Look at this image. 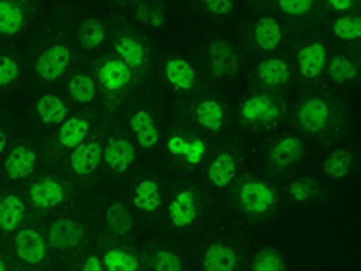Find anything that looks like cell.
Segmentation results:
<instances>
[{"instance_id":"16","label":"cell","mask_w":361,"mask_h":271,"mask_svg":"<svg viewBox=\"0 0 361 271\" xmlns=\"http://www.w3.org/2000/svg\"><path fill=\"white\" fill-rule=\"evenodd\" d=\"M130 128L134 132L135 140L143 148H154L159 143V128L156 127L154 116L147 109L135 111L130 118Z\"/></svg>"},{"instance_id":"39","label":"cell","mask_w":361,"mask_h":271,"mask_svg":"<svg viewBox=\"0 0 361 271\" xmlns=\"http://www.w3.org/2000/svg\"><path fill=\"white\" fill-rule=\"evenodd\" d=\"M333 33L340 40H357L361 37L360 17H340L334 20Z\"/></svg>"},{"instance_id":"32","label":"cell","mask_w":361,"mask_h":271,"mask_svg":"<svg viewBox=\"0 0 361 271\" xmlns=\"http://www.w3.org/2000/svg\"><path fill=\"white\" fill-rule=\"evenodd\" d=\"M166 150L173 156H183L190 164H199L206 152V145L202 140L188 141L180 136H172L166 143Z\"/></svg>"},{"instance_id":"7","label":"cell","mask_w":361,"mask_h":271,"mask_svg":"<svg viewBox=\"0 0 361 271\" xmlns=\"http://www.w3.org/2000/svg\"><path fill=\"white\" fill-rule=\"evenodd\" d=\"M27 205L18 193H0V237H13L24 226Z\"/></svg>"},{"instance_id":"18","label":"cell","mask_w":361,"mask_h":271,"mask_svg":"<svg viewBox=\"0 0 361 271\" xmlns=\"http://www.w3.org/2000/svg\"><path fill=\"white\" fill-rule=\"evenodd\" d=\"M105 224L114 237H128L134 230V215L125 203L116 201L105 210Z\"/></svg>"},{"instance_id":"41","label":"cell","mask_w":361,"mask_h":271,"mask_svg":"<svg viewBox=\"0 0 361 271\" xmlns=\"http://www.w3.org/2000/svg\"><path fill=\"white\" fill-rule=\"evenodd\" d=\"M20 76V67L15 58L0 54V87L11 85Z\"/></svg>"},{"instance_id":"6","label":"cell","mask_w":361,"mask_h":271,"mask_svg":"<svg viewBox=\"0 0 361 271\" xmlns=\"http://www.w3.org/2000/svg\"><path fill=\"white\" fill-rule=\"evenodd\" d=\"M238 266H240V255L237 248L226 241H212L202 250V271H237Z\"/></svg>"},{"instance_id":"47","label":"cell","mask_w":361,"mask_h":271,"mask_svg":"<svg viewBox=\"0 0 361 271\" xmlns=\"http://www.w3.org/2000/svg\"><path fill=\"white\" fill-rule=\"evenodd\" d=\"M6 147H8V134L0 128V156L6 150Z\"/></svg>"},{"instance_id":"46","label":"cell","mask_w":361,"mask_h":271,"mask_svg":"<svg viewBox=\"0 0 361 271\" xmlns=\"http://www.w3.org/2000/svg\"><path fill=\"white\" fill-rule=\"evenodd\" d=\"M0 271H13V263L11 257H9V251L2 250V248H0Z\"/></svg>"},{"instance_id":"2","label":"cell","mask_w":361,"mask_h":271,"mask_svg":"<svg viewBox=\"0 0 361 271\" xmlns=\"http://www.w3.org/2000/svg\"><path fill=\"white\" fill-rule=\"evenodd\" d=\"M87 239H89L87 224L80 217H73V215L53 219L45 230V241H47L49 251L62 257L82 251Z\"/></svg>"},{"instance_id":"20","label":"cell","mask_w":361,"mask_h":271,"mask_svg":"<svg viewBox=\"0 0 361 271\" xmlns=\"http://www.w3.org/2000/svg\"><path fill=\"white\" fill-rule=\"evenodd\" d=\"M27 9L22 2H0V35L15 37L24 29Z\"/></svg>"},{"instance_id":"1","label":"cell","mask_w":361,"mask_h":271,"mask_svg":"<svg viewBox=\"0 0 361 271\" xmlns=\"http://www.w3.org/2000/svg\"><path fill=\"white\" fill-rule=\"evenodd\" d=\"M49 246L45 241V231L38 226H22L11 237V263L15 267L42 270L49 260Z\"/></svg>"},{"instance_id":"44","label":"cell","mask_w":361,"mask_h":271,"mask_svg":"<svg viewBox=\"0 0 361 271\" xmlns=\"http://www.w3.org/2000/svg\"><path fill=\"white\" fill-rule=\"evenodd\" d=\"M233 8L235 4L230 2V0H208V2H206V9H208L209 13H214V15H219V17L231 13Z\"/></svg>"},{"instance_id":"33","label":"cell","mask_w":361,"mask_h":271,"mask_svg":"<svg viewBox=\"0 0 361 271\" xmlns=\"http://www.w3.org/2000/svg\"><path fill=\"white\" fill-rule=\"evenodd\" d=\"M250 271H288L286 259L276 248H262L253 255L250 263Z\"/></svg>"},{"instance_id":"40","label":"cell","mask_w":361,"mask_h":271,"mask_svg":"<svg viewBox=\"0 0 361 271\" xmlns=\"http://www.w3.org/2000/svg\"><path fill=\"white\" fill-rule=\"evenodd\" d=\"M135 18L143 24L152 25V28H161L166 20L163 8L157 4H140L135 9Z\"/></svg>"},{"instance_id":"23","label":"cell","mask_w":361,"mask_h":271,"mask_svg":"<svg viewBox=\"0 0 361 271\" xmlns=\"http://www.w3.org/2000/svg\"><path fill=\"white\" fill-rule=\"evenodd\" d=\"M143 264L148 271H185L180 255L169 248H154L145 253V257H141V266Z\"/></svg>"},{"instance_id":"28","label":"cell","mask_w":361,"mask_h":271,"mask_svg":"<svg viewBox=\"0 0 361 271\" xmlns=\"http://www.w3.org/2000/svg\"><path fill=\"white\" fill-rule=\"evenodd\" d=\"M116 53L119 54L121 62L128 67V69H140L143 67L145 60H147V51H145V45L141 44L137 38L134 37H119L114 44Z\"/></svg>"},{"instance_id":"3","label":"cell","mask_w":361,"mask_h":271,"mask_svg":"<svg viewBox=\"0 0 361 271\" xmlns=\"http://www.w3.org/2000/svg\"><path fill=\"white\" fill-rule=\"evenodd\" d=\"M238 205L250 217H264L276 206V192L260 179H247L238 190Z\"/></svg>"},{"instance_id":"29","label":"cell","mask_w":361,"mask_h":271,"mask_svg":"<svg viewBox=\"0 0 361 271\" xmlns=\"http://www.w3.org/2000/svg\"><path fill=\"white\" fill-rule=\"evenodd\" d=\"M257 74H259L260 82L264 85L276 87L288 83L291 78V69H289V64L282 58H269V60H264L257 67Z\"/></svg>"},{"instance_id":"12","label":"cell","mask_w":361,"mask_h":271,"mask_svg":"<svg viewBox=\"0 0 361 271\" xmlns=\"http://www.w3.org/2000/svg\"><path fill=\"white\" fill-rule=\"evenodd\" d=\"M99 259L105 271H141V257L137 251L123 244L103 246Z\"/></svg>"},{"instance_id":"5","label":"cell","mask_w":361,"mask_h":271,"mask_svg":"<svg viewBox=\"0 0 361 271\" xmlns=\"http://www.w3.org/2000/svg\"><path fill=\"white\" fill-rule=\"evenodd\" d=\"M69 190L62 181L53 176H44L29 186V203L35 210H53L67 201Z\"/></svg>"},{"instance_id":"17","label":"cell","mask_w":361,"mask_h":271,"mask_svg":"<svg viewBox=\"0 0 361 271\" xmlns=\"http://www.w3.org/2000/svg\"><path fill=\"white\" fill-rule=\"evenodd\" d=\"M240 114L251 124H266L279 116V107L267 95H255L243 103Z\"/></svg>"},{"instance_id":"30","label":"cell","mask_w":361,"mask_h":271,"mask_svg":"<svg viewBox=\"0 0 361 271\" xmlns=\"http://www.w3.org/2000/svg\"><path fill=\"white\" fill-rule=\"evenodd\" d=\"M37 114L44 125H62L66 121L67 107L56 95H44L37 102Z\"/></svg>"},{"instance_id":"45","label":"cell","mask_w":361,"mask_h":271,"mask_svg":"<svg viewBox=\"0 0 361 271\" xmlns=\"http://www.w3.org/2000/svg\"><path fill=\"white\" fill-rule=\"evenodd\" d=\"M327 4L333 11L341 13V11H349V9H353L354 2L353 0H329Z\"/></svg>"},{"instance_id":"42","label":"cell","mask_w":361,"mask_h":271,"mask_svg":"<svg viewBox=\"0 0 361 271\" xmlns=\"http://www.w3.org/2000/svg\"><path fill=\"white\" fill-rule=\"evenodd\" d=\"M312 0H280L279 9L282 13H288L293 17H300V15H305L312 9Z\"/></svg>"},{"instance_id":"31","label":"cell","mask_w":361,"mask_h":271,"mask_svg":"<svg viewBox=\"0 0 361 271\" xmlns=\"http://www.w3.org/2000/svg\"><path fill=\"white\" fill-rule=\"evenodd\" d=\"M195 121L209 132H219L224 125V109L215 100H204L195 107Z\"/></svg>"},{"instance_id":"11","label":"cell","mask_w":361,"mask_h":271,"mask_svg":"<svg viewBox=\"0 0 361 271\" xmlns=\"http://www.w3.org/2000/svg\"><path fill=\"white\" fill-rule=\"evenodd\" d=\"M103 161L107 163L111 170L118 174L127 172L135 161V148L127 138L112 136L109 138L107 145L103 147Z\"/></svg>"},{"instance_id":"13","label":"cell","mask_w":361,"mask_h":271,"mask_svg":"<svg viewBox=\"0 0 361 271\" xmlns=\"http://www.w3.org/2000/svg\"><path fill=\"white\" fill-rule=\"evenodd\" d=\"M329 118H331V109H329V103L322 98L307 100L298 109L300 127L311 134L324 131L329 124Z\"/></svg>"},{"instance_id":"19","label":"cell","mask_w":361,"mask_h":271,"mask_svg":"<svg viewBox=\"0 0 361 271\" xmlns=\"http://www.w3.org/2000/svg\"><path fill=\"white\" fill-rule=\"evenodd\" d=\"M296 58H298V67L302 76L316 78L324 71L325 60H327V51H325V45H322L320 42H314V44L302 47L298 54H296Z\"/></svg>"},{"instance_id":"26","label":"cell","mask_w":361,"mask_h":271,"mask_svg":"<svg viewBox=\"0 0 361 271\" xmlns=\"http://www.w3.org/2000/svg\"><path fill=\"white\" fill-rule=\"evenodd\" d=\"M253 37L257 45L264 51H275L280 45L283 37L282 25L273 17H262L255 24Z\"/></svg>"},{"instance_id":"38","label":"cell","mask_w":361,"mask_h":271,"mask_svg":"<svg viewBox=\"0 0 361 271\" xmlns=\"http://www.w3.org/2000/svg\"><path fill=\"white\" fill-rule=\"evenodd\" d=\"M320 190V185H318V181L312 179V177L304 176V177H298L295 179L289 185L288 192L296 203H307L309 199H312L318 193Z\"/></svg>"},{"instance_id":"10","label":"cell","mask_w":361,"mask_h":271,"mask_svg":"<svg viewBox=\"0 0 361 271\" xmlns=\"http://www.w3.org/2000/svg\"><path fill=\"white\" fill-rule=\"evenodd\" d=\"M37 152L27 145L20 143L17 147H13L4 161L6 176L11 181L27 179L37 169Z\"/></svg>"},{"instance_id":"24","label":"cell","mask_w":361,"mask_h":271,"mask_svg":"<svg viewBox=\"0 0 361 271\" xmlns=\"http://www.w3.org/2000/svg\"><path fill=\"white\" fill-rule=\"evenodd\" d=\"M305 152V147L300 138L296 136H286L275 147L271 148L269 159L276 164V167H289V164L296 163L302 159Z\"/></svg>"},{"instance_id":"34","label":"cell","mask_w":361,"mask_h":271,"mask_svg":"<svg viewBox=\"0 0 361 271\" xmlns=\"http://www.w3.org/2000/svg\"><path fill=\"white\" fill-rule=\"evenodd\" d=\"M105 40V25L98 18H87L78 28V42L83 49L92 51Z\"/></svg>"},{"instance_id":"25","label":"cell","mask_w":361,"mask_h":271,"mask_svg":"<svg viewBox=\"0 0 361 271\" xmlns=\"http://www.w3.org/2000/svg\"><path fill=\"white\" fill-rule=\"evenodd\" d=\"M237 176V161L230 152H222L208 167V179L215 188H226Z\"/></svg>"},{"instance_id":"22","label":"cell","mask_w":361,"mask_h":271,"mask_svg":"<svg viewBox=\"0 0 361 271\" xmlns=\"http://www.w3.org/2000/svg\"><path fill=\"white\" fill-rule=\"evenodd\" d=\"M98 80L107 90H119L132 82V71L121 60H107L99 66Z\"/></svg>"},{"instance_id":"8","label":"cell","mask_w":361,"mask_h":271,"mask_svg":"<svg viewBox=\"0 0 361 271\" xmlns=\"http://www.w3.org/2000/svg\"><path fill=\"white\" fill-rule=\"evenodd\" d=\"M209 71L214 78H233L238 71V56L233 45L224 38H215L208 47Z\"/></svg>"},{"instance_id":"36","label":"cell","mask_w":361,"mask_h":271,"mask_svg":"<svg viewBox=\"0 0 361 271\" xmlns=\"http://www.w3.org/2000/svg\"><path fill=\"white\" fill-rule=\"evenodd\" d=\"M353 167V154L345 148H336L324 161V172L333 179H341Z\"/></svg>"},{"instance_id":"43","label":"cell","mask_w":361,"mask_h":271,"mask_svg":"<svg viewBox=\"0 0 361 271\" xmlns=\"http://www.w3.org/2000/svg\"><path fill=\"white\" fill-rule=\"evenodd\" d=\"M76 271H105L102 259H99V253L90 251V253L83 255L82 260L76 263Z\"/></svg>"},{"instance_id":"9","label":"cell","mask_w":361,"mask_h":271,"mask_svg":"<svg viewBox=\"0 0 361 271\" xmlns=\"http://www.w3.org/2000/svg\"><path fill=\"white\" fill-rule=\"evenodd\" d=\"M71 64V51L67 45L56 44L42 51L40 56L37 58L35 71L45 82H54L66 73V69Z\"/></svg>"},{"instance_id":"21","label":"cell","mask_w":361,"mask_h":271,"mask_svg":"<svg viewBox=\"0 0 361 271\" xmlns=\"http://www.w3.org/2000/svg\"><path fill=\"white\" fill-rule=\"evenodd\" d=\"M164 78L173 89L190 90L197 82V74H195V69L190 62H186L183 58H172L164 66Z\"/></svg>"},{"instance_id":"37","label":"cell","mask_w":361,"mask_h":271,"mask_svg":"<svg viewBox=\"0 0 361 271\" xmlns=\"http://www.w3.org/2000/svg\"><path fill=\"white\" fill-rule=\"evenodd\" d=\"M329 78L336 83H347L357 76V67L343 54H336L329 64Z\"/></svg>"},{"instance_id":"14","label":"cell","mask_w":361,"mask_h":271,"mask_svg":"<svg viewBox=\"0 0 361 271\" xmlns=\"http://www.w3.org/2000/svg\"><path fill=\"white\" fill-rule=\"evenodd\" d=\"M103 161V147L98 141H87L71 152L69 163L76 176H90Z\"/></svg>"},{"instance_id":"15","label":"cell","mask_w":361,"mask_h":271,"mask_svg":"<svg viewBox=\"0 0 361 271\" xmlns=\"http://www.w3.org/2000/svg\"><path fill=\"white\" fill-rule=\"evenodd\" d=\"M132 205L135 210H140L141 214H156L163 205V193L161 186L152 177H145L132 192Z\"/></svg>"},{"instance_id":"4","label":"cell","mask_w":361,"mask_h":271,"mask_svg":"<svg viewBox=\"0 0 361 271\" xmlns=\"http://www.w3.org/2000/svg\"><path fill=\"white\" fill-rule=\"evenodd\" d=\"M166 214H169V222L173 230L180 231L192 228L201 215L197 193L192 188H180L170 199L169 206H166Z\"/></svg>"},{"instance_id":"27","label":"cell","mask_w":361,"mask_h":271,"mask_svg":"<svg viewBox=\"0 0 361 271\" xmlns=\"http://www.w3.org/2000/svg\"><path fill=\"white\" fill-rule=\"evenodd\" d=\"M90 131V121L83 116H74V118L66 119L58 132V141L66 148L74 150L76 147L83 143Z\"/></svg>"},{"instance_id":"35","label":"cell","mask_w":361,"mask_h":271,"mask_svg":"<svg viewBox=\"0 0 361 271\" xmlns=\"http://www.w3.org/2000/svg\"><path fill=\"white\" fill-rule=\"evenodd\" d=\"M67 90L76 103H90L98 95L94 80L89 74H74L67 83Z\"/></svg>"}]
</instances>
